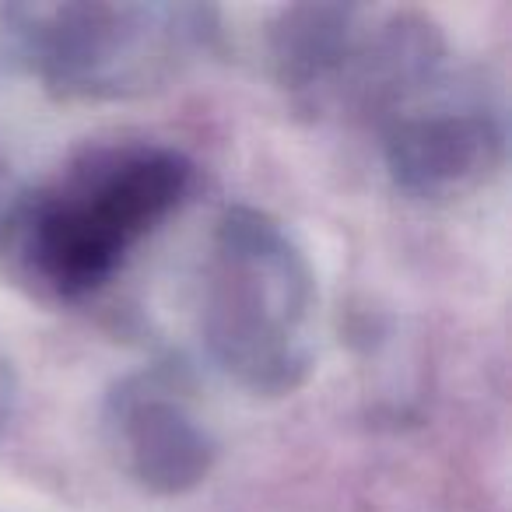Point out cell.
I'll return each instance as SVG.
<instances>
[{
    "instance_id": "7a4b0ae2",
    "label": "cell",
    "mask_w": 512,
    "mask_h": 512,
    "mask_svg": "<svg viewBox=\"0 0 512 512\" xmlns=\"http://www.w3.org/2000/svg\"><path fill=\"white\" fill-rule=\"evenodd\" d=\"M211 362L253 397L302 390L320 355V285L302 242L253 204L218 214L200 278Z\"/></svg>"
},
{
    "instance_id": "52a82bcc",
    "label": "cell",
    "mask_w": 512,
    "mask_h": 512,
    "mask_svg": "<svg viewBox=\"0 0 512 512\" xmlns=\"http://www.w3.org/2000/svg\"><path fill=\"white\" fill-rule=\"evenodd\" d=\"M18 411V372L11 365V358L0 348V435L8 432L11 418Z\"/></svg>"
},
{
    "instance_id": "3957f363",
    "label": "cell",
    "mask_w": 512,
    "mask_h": 512,
    "mask_svg": "<svg viewBox=\"0 0 512 512\" xmlns=\"http://www.w3.org/2000/svg\"><path fill=\"white\" fill-rule=\"evenodd\" d=\"M0 36L57 99L127 102L190 74L218 50L221 22L207 4L64 0L0 8Z\"/></svg>"
},
{
    "instance_id": "277c9868",
    "label": "cell",
    "mask_w": 512,
    "mask_h": 512,
    "mask_svg": "<svg viewBox=\"0 0 512 512\" xmlns=\"http://www.w3.org/2000/svg\"><path fill=\"white\" fill-rule=\"evenodd\" d=\"M264 46L274 85L299 109L369 123L449 64L442 29L411 8L292 4L267 25Z\"/></svg>"
},
{
    "instance_id": "5b68a950",
    "label": "cell",
    "mask_w": 512,
    "mask_h": 512,
    "mask_svg": "<svg viewBox=\"0 0 512 512\" xmlns=\"http://www.w3.org/2000/svg\"><path fill=\"white\" fill-rule=\"evenodd\" d=\"M386 176L414 200L481 190L505 162V116L488 88L442 67L376 123Z\"/></svg>"
},
{
    "instance_id": "8992f818",
    "label": "cell",
    "mask_w": 512,
    "mask_h": 512,
    "mask_svg": "<svg viewBox=\"0 0 512 512\" xmlns=\"http://www.w3.org/2000/svg\"><path fill=\"white\" fill-rule=\"evenodd\" d=\"M102 439L116 470L155 498H183L214 474L221 442L176 365L123 372L102 397Z\"/></svg>"
},
{
    "instance_id": "6da1fadb",
    "label": "cell",
    "mask_w": 512,
    "mask_h": 512,
    "mask_svg": "<svg viewBox=\"0 0 512 512\" xmlns=\"http://www.w3.org/2000/svg\"><path fill=\"white\" fill-rule=\"evenodd\" d=\"M193 179V162L172 144H102L22 190L4 249L57 299H88L186 204Z\"/></svg>"
}]
</instances>
